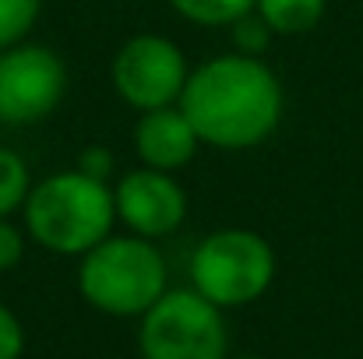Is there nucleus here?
Listing matches in <instances>:
<instances>
[{"label": "nucleus", "instance_id": "nucleus-13", "mask_svg": "<svg viewBox=\"0 0 363 359\" xmlns=\"http://www.w3.org/2000/svg\"><path fill=\"white\" fill-rule=\"evenodd\" d=\"M43 0H0V50L18 46L39 18Z\"/></svg>", "mask_w": 363, "mask_h": 359}, {"label": "nucleus", "instance_id": "nucleus-12", "mask_svg": "<svg viewBox=\"0 0 363 359\" xmlns=\"http://www.w3.org/2000/svg\"><path fill=\"white\" fill-rule=\"evenodd\" d=\"M28 194H32V183H28L25 159L11 148H0V219H7L14 208H25Z\"/></svg>", "mask_w": 363, "mask_h": 359}, {"label": "nucleus", "instance_id": "nucleus-9", "mask_svg": "<svg viewBox=\"0 0 363 359\" xmlns=\"http://www.w3.org/2000/svg\"><path fill=\"white\" fill-rule=\"evenodd\" d=\"M198 144H201V137H198L194 123L187 120V113L180 110V103L148 110L134 123V152L148 169L173 173L194 159Z\"/></svg>", "mask_w": 363, "mask_h": 359}, {"label": "nucleus", "instance_id": "nucleus-18", "mask_svg": "<svg viewBox=\"0 0 363 359\" xmlns=\"http://www.w3.org/2000/svg\"><path fill=\"white\" fill-rule=\"evenodd\" d=\"M240 359H261V356H240Z\"/></svg>", "mask_w": 363, "mask_h": 359}, {"label": "nucleus", "instance_id": "nucleus-8", "mask_svg": "<svg viewBox=\"0 0 363 359\" xmlns=\"http://www.w3.org/2000/svg\"><path fill=\"white\" fill-rule=\"evenodd\" d=\"M113 198H117V219L134 237H169L187 219V194L173 180V173H162V169L145 166V169L123 173Z\"/></svg>", "mask_w": 363, "mask_h": 359}, {"label": "nucleus", "instance_id": "nucleus-6", "mask_svg": "<svg viewBox=\"0 0 363 359\" xmlns=\"http://www.w3.org/2000/svg\"><path fill=\"white\" fill-rule=\"evenodd\" d=\"M67 92L64 60L39 42H18L0 50V123H39Z\"/></svg>", "mask_w": 363, "mask_h": 359}, {"label": "nucleus", "instance_id": "nucleus-5", "mask_svg": "<svg viewBox=\"0 0 363 359\" xmlns=\"http://www.w3.org/2000/svg\"><path fill=\"white\" fill-rule=\"evenodd\" d=\"M141 359H226L230 331L223 307L198 289H166V296L141 317Z\"/></svg>", "mask_w": 363, "mask_h": 359}, {"label": "nucleus", "instance_id": "nucleus-7", "mask_svg": "<svg viewBox=\"0 0 363 359\" xmlns=\"http://www.w3.org/2000/svg\"><path fill=\"white\" fill-rule=\"evenodd\" d=\"M191 71L184 50L166 35H134L113 57V89L127 106L148 113L162 106H177L184 96Z\"/></svg>", "mask_w": 363, "mask_h": 359}, {"label": "nucleus", "instance_id": "nucleus-15", "mask_svg": "<svg viewBox=\"0 0 363 359\" xmlns=\"http://www.w3.org/2000/svg\"><path fill=\"white\" fill-rule=\"evenodd\" d=\"M25 353V328L11 314V307L0 303V359H21Z\"/></svg>", "mask_w": 363, "mask_h": 359}, {"label": "nucleus", "instance_id": "nucleus-16", "mask_svg": "<svg viewBox=\"0 0 363 359\" xmlns=\"http://www.w3.org/2000/svg\"><path fill=\"white\" fill-rule=\"evenodd\" d=\"M78 169L106 183L110 173H113V152H110L106 144H89V148L78 155Z\"/></svg>", "mask_w": 363, "mask_h": 359}, {"label": "nucleus", "instance_id": "nucleus-10", "mask_svg": "<svg viewBox=\"0 0 363 359\" xmlns=\"http://www.w3.org/2000/svg\"><path fill=\"white\" fill-rule=\"evenodd\" d=\"M325 7L328 0H257L254 11L275 35H307L325 18Z\"/></svg>", "mask_w": 363, "mask_h": 359}, {"label": "nucleus", "instance_id": "nucleus-1", "mask_svg": "<svg viewBox=\"0 0 363 359\" xmlns=\"http://www.w3.org/2000/svg\"><path fill=\"white\" fill-rule=\"evenodd\" d=\"M180 110L194 123L201 144L243 152L279 130L286 92L261 57L223 53L191 71Z\"/></svg>", "mask_w": 363, "mask_h": 359}, {"label": "nucleus", "instance_id": "nucleus-2", "mask_svg": "<svg viewBox=\"0 0 363 359\" xmlns=\"http://www.w3.org/2000/svg\"><path fill=\"white\" fill-rule=\"evenodd\" d=\"M117 222L113 187L82 173H53L25 201V229L53 253H89Z\"/></svg>", "mask_w": 363, "mask_h": 359}, {"label": "nucleus", "instance_id": "nucleus-3", "mask_svg": "<svg viewBox=\"0 0 363 359\" xmlns=\"http://www.w3.org/2000/svg\"><path fill=\"white\" fill-rule=\"evenodd\" d=\"M78 292L110 317H145L166 296V261L145 237H106L78 264Z\"/></svg>", "mask_w": 363, "mask_h": 359}, {"label": "nucleus", "instance_id": "nucleus-17", "mask_svg": "<svg viewBox=\"0 0 363 359\" xmlns=\"http://www.w3.org/2000/svg\"><path fill=\"white\" fill-rule=\"evenodd\" d=\"M21 257H25V237H21V229L11 226L7 219H0V271H11Z\"/></svg>", "mask_w": 363, "mask_h": 359}, {"label": "nucleus", "instance_id": "nucleus-11", "mask_svg": "<svg viewBox=\"0 0 363 359\" xmlns=\"http://www.w3.org/2000/svg\"><path fill=\"white\" fill-rule=\"evenodd\" d=\"M173 11H180L194 25H212V28H230L257 7V0H169Z\"/></svg>", "mask_w": 363, "mask_h": 359}, {"label": "nucleus", "instance_id": "nucleus-4", "mask_svg": "<svg viewBox=\"0 0 363 359\" xmlns=\"http://www.w3.org/2000/svg\"><path fill=\"white\" fill-rule=\"evenodd\" d=\"M275 278L272 243L250 229H219L198 243L191 257L194 289L216 307H247L268 292Z\"/></svg>", "mask_w": 363, "mask_h": 359}, {"label": "nucleus", "instance_id": "nucleus-14", "mask_svg": "<svg viewBox=\"0 0 363 359\" xmlns=\"http://www.w3.org/2000/svg\"><path fill=\"white\" fill-rule=\"evenodd\" d=\"M230 28H233V53H243V57H261V53L272 46V35H275V32L261 21L257 11L243 14L240 21H233Z\"/></svg>", "mask_w": 363, "mask_h": 359}]
</instances>
